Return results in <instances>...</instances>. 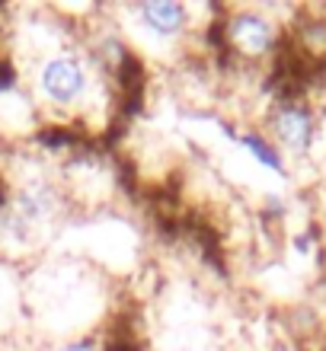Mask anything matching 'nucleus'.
I'll list each match as a JSON object with an SVG mask.
<instances>
[{
	"instance_id": "f257e3e1",
	"label": "nucleus",
	"mask_w": 326,
	"mask_h": 351,
	"mask_svg": "<svg viewBox=\"0 0 326 351\" xmlns=\"http://www.w3.org/2000/svg\"><path fill=\"white\" fill-rule=\"evenodd\" d=\"M100 71L93 67L86 51L77 48H55L38 58L32 74V93L38 106L51 109L55 115H77L96 90Z\"/></svg>"
},
{
	"instance_id": "f03ea898",
	"label": "nucleus",
	"mask_w": 326,
	"mask_h": 351,
	"mask_svg": "<svg viewBox=\"0 0 326 351\" xmlns=\"http://www.w3.org/2000/svg\"><path fill=\"white\" fill-rule=\"evenodd\" d=\"M211 29L224 55H231V61L246 67L272 61L285 38L279 16L266 7H227L218 13Z\"/></svg>"
},
{
	"instance_id": "7ed1b4c3",
	"label": "nucleus",
	"mask_w": 326,
	"mask_h": 351,
	"mask_svg": "<svg viewBox=\"0 0 326 351\" xmlns=\"http://www.w3.org/2000/svg\"><path fill=\"white\" fill-rule=\"evenodd\" d=\"M262 134L281 150L285 160H304L310 157V150L320 138V119L317 109L310 106L304 96H279L266 109V121H262Z\"/></svg>"
},
{
	"instance_id": "20e7f679",
	"label": "nucleus",
	"mask_w": 326,
	"mask_h": 351,
	"mask_svg": "<svg viewBox=\"0 0 326 351\" xmlns=\"http://www.w3.org/2000/svg\"><path fill=\"white\" fill-rule=\"evenodd\" d=\"M128 19L138 26L141 36L150 42H183L196 32V10L189 3L173 0H144L128 10Z\"/></svg>"
},
{
	"instance_id": "39448f33",
	"label": "nucleus",
	"mask_w": 326,
	"mask_h": 351,
	"mask_svg": "<svg viewBox=\"0 0 326 351\" xmlns=\"http://www.w3.org/2000/svg\"><path fill=\"white\" fill-rule=\"evenodd\" d=\"M237 144H240L262 169H269V173H275V176H288V160L281 157V150L262 134V128L240 131V134H237Z\"/></svg>"
},
{
	"instance_id": "423d86ee",
	"label": "nucleus",
	"mask_w": 326,
	"mask_h": 351,
	"mask_svg": "<svg viewBox=\"0 0 326 351\" xmlns=\"http://www.w3.org/2000/svg\"><path fill=\"white\" fill-rule=\"evenodd\" d=\"M298 42L307 58H326V19L310 16L307 23H301Z\"/></svg>"
},
{
	"instance_id": "0eeeda50",
	"label": "nucleus",
	"mask_w": 326,
	"mask_h": 351,
	"mask_svg": "<svg viewBox=\"0 0 326 351\" xmlns=\"http://www.w3.org/2000/svg\"><path fill=\"white\" fill-rule=\"evenodd\" d=\"M55 351H103V345L96 342L93 335H77V339H67V342H61Z\"/></svg>"
},
{
	"instance_id": "6e6552de",
	"label": "nucleus",
	"mask_w": 326,
	"mask_h": 351,
	"mask_svg": "<svg viewBox=\"0 0 326 351\" xmlns=\"http://www.w3.org/2000/svg\"><path fill=\"white\" fill-rule=\"evenodd\" d=\"M317 351H326V339H323V342H320V348Z\"/></svg>"
}]
</instances>
